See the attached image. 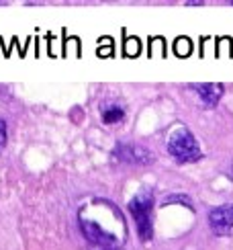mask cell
<instances>
[{"label":"cell","instance_id":"cell-1","mask_svg":"<svg viewBox=\"0 0 233 250\" xmlns=\"http://www.w3.org/2000/svg\"><path fill=\"white\" fill-rule=\"evenodd\" d=\"M168 152L178 162H196L203 158V152H200L196 138L186 127H180L170 135V140H168Z\"/></svg>","mask_w":233,"mask_h":250},{"label":"cell","instance_id":"cell-2","mask_svg":"<svg viewBox=\"0 0 233 250\" xmlns=\"http://www.w3.org/2000/svg\"><path fill=\"white\" fill-rule=\"evenodd\" d=\"M152 209H154V195L150 191H141L137 193L133 199L129 201V211L135 220L137 232H139L141 240H150L154 234V226H152Z\"/></svg>","mask_w":233,"mask_h":250},{"label":"cell","instance_id":"cell-3","mask_svg":"<svg viewBox=\"0 0 233 250\" xmlns=\"http://www.w3.org/2000/svg\"><path fill=\"white\" fill-rule=\"evenodd\" d=\"M209 226L217 236H231L233 234V203H225L211 209Z\"/></svg>","mask_w":233,"mask_h":250},{"label":"cell","instance_id":"cell-4","mask_svg":"<svg viewBox=\"0 0 233 250\" xmlns=\"http://www.w3.org/2000/svg\"><path fill=\"white\" fill-rule=\"evenodd\" d=\"M115 156L123 162H129V164H152L154 156L152 152L143 148V146H137V144H119L115 148Z\"/></svg>","mask_w":233,"mask_h":250},{"label":"cell","instance_id":"cell-5","mask_svg":"<svg viewBox=\"0 0 233 250\" xmlns=\"http://www.w3.org/2000/svg\"><path fill=\"white\" fill-rule=\"evenodd\" d=\"M194 88H196V95L200 97V101H203L207 107H215L221 101V97H223V84H219V82L194 84Z\"/></svg>","mask_w":233,"mask_h":250},{"label":"cell","instance_id":"cell-6","mask_svg":"<svg viewBox=\"0 0 233 250\" xmlns=\"http://www.w3.org/2000/svg\"><path fill=\"white\" fill-rule=\"evenodd\" d=\"M123 117H125V109L119 107V105H111V107H104L102 109V121L109 123V125L119 123Z\"/></svg>","mask_w":233,"mask_h":250},{"label":"cell","instance_id":"cell-7","mask_svg":"<svg viewBox=\"0 0 233 250\" xmlns=\"http://www.w3.org/2000/svg\"><path fill=\"white\" fill-rule=\"evenodd\" d=\"M174 47H176V51H178L180 56H188V54H190V43H188V39H178Z\"/></svg>","mask_w":233,"mask_h":250},{"label":"cell","instance_id":"cell-8","mask_svg":"<svg viewBox=\"0 0 233 250\" xmlns=\"http://www.w3.org/2000/svg\"><path fill=\"white\" fill-rule=\"evenodd\" d=\"M6 140H8V135H6V121H0V152L4 150Z\"/></svg>","mask_w":233,"mask_h":250}]
</instances>
